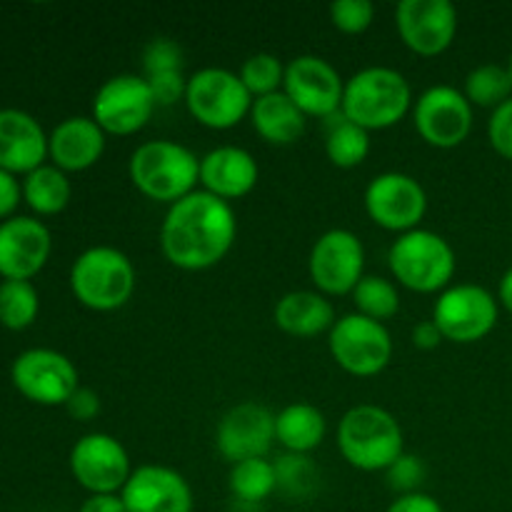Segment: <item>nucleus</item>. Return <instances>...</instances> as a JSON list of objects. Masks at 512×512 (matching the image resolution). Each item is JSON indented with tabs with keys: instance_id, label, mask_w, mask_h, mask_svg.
Instances as JSON below:
<instances>
[{
	"instance_id": "f257e3e1",
	"label": "nucleus",
	"mask_w": 512,
	"mask_h": 512,
	"mask_svg": "<svg viewBox=\"0 0 512 512\" xmlns=\"http://www.w3.org/2000/svg\"><path fill=\"white\" fill-rule=\"evenodd\" d=\"M238 238L233 205L203 188L173 203L160 225V250L173 268L200 273L230 253Z\"/></svg>"
},
{
	"instance_id": "f03ea898",
	"label": "nucleus",
	"mask_w": 512,
	"mask_h": 512,
	"mask_svg": "<svg viewBox=\"0 0 512 512\" xmlns=\"http://www.w3.org/2000/svg\"><path fill=\"white\" fill-rule=\"evenodd\" d=\"M340 113L368 133L388 130L413 113V90L395 68L370 65L345 80Z\"/></svg>"
},
{
	"instance_id": "7ed1b4c3",
	"label": "nucleus",
	"mask_w": 512,
	"mask_h": 512,
	"mask_svg": "<svg viewBox=\"0 0 512 512\" xmlns=\"http://www.w3.org/2000/svg\"><path fill=\"white\" fill-rule=\"evenodd\" d=\"M128 175L138 193L170 208L198 190L200 158L175 140H148L130 155Z\"/></svg>"
},
{
	"instance_id": "20e7f679",
	"label": "nucleus",
	"mask_w": 512,
	"mask_h": 512,
	"mask_svg": "<svg viewBox=\"0 0 512 512\" xmlns=\"http://www.w3.org/2000/svg\"><path fill=\"white\" fill-rule=\"evenodd\" d=\"M338 450L353 468L378 473L388 470L405 453V435L390 410L363 403L340 418Z\"/></svg>"
},
{
	"instance_id": "39448f33",
	"label": "nucleus",
	"mask_w": 512,
	"mask_h": 512,
	"mask_svg": "<svg viewBox=\"0 0 512 512\" xmlns=\"http://www.w3.org/2000/svg\"><path fill=\"white\" fill-rule=\"evenodd\" d=\"M138 273L123 250L113 245H93L75 258L70 268V290L75 300L95 313L123 308L135 293Z\"/></svg>"
},
{
	"instance_id": "423d86ee",
	"label": "nucleus",
	"mask_w": 512,
	"mask_h": 512,
	"mask_svg": "<svg viewBox=\"0 0 512 512\" xmlns=\"http://www.w3.org/2000/svg\"><path fill=\"white\" fill-rule=\"evenodd\" d=\"M388 265L403 288L423 295H440L453 285L458 258L443 235L418 228L398 235L388 250Z\"/></svg>"
},
{
	"instance_id": "0eeeda50",
	"label": "nucleus",
	"mask_w": 512,
	"mask_h": 512,
	"mask_svg": "<svg viewBox=\"0 0 512 512\" xmlns=\"http://www.w3.org/2000/svg\"><path fill=\"white\" fill-rule=\"evenodd\" d=\"M253 100L238 73L228 68H200L188 75L183 103L205 128L230 130L250 118Z\"/></svg>"
},
{
	"instance_id": "6e6552de",
	"label": "nucleus",
	"mask_w": 512,
	"mask_h": 512,
	"mask_svg": "<svg viewBox=\"0 0 512 512\" xmlns=\"http://www.w3.org/2000/svg\"><path fill=\"white\" fill-rule=\"evenodd\" d=\"M328 348L338 368L355 378H375L393 360V338L385 323L360 313L335 320L328 333Z\"/></svg>"
},
{
	"instance_id": "1a4fd4ad",
	"label": "nucleus",
	"mask_w": 512,
	"mask_h": 512,
	"mask_svg": "<svg viewBox=\"0 0 512 512\" xmlns=\"http://www.w3.org/2000/svg\"><path fill=\"white\" fill-rule=\"evenodd\" d=\"M433 323L450 343H478L498 325V298L483 285H450L435 300Z\"/></svg>"
},
{
	"instance_id": "9d476101",
	"label": "nucleus",
	"mask_w": 512,
	"mask_h": 512,
	"mask_svg": "<svg viewBox=\"0 0 512 512\" xmlns=\"http://www.w3.org/2000/svg\"><path fill=\"white\" fill-rule=\"evenodd\" d=\"M365 213L378 228L390 233L418 230L428 213V193L418 178L398 170L375 175L363 193Z\"/></svg>"
},
{
	"instance_id": "9b49d317",
	"label": "nucleus",
	"mask_w": 512,
	"mask_h": 512,
	"mask_svg": "<svg viewBox=\"0 0 512 512\" xmlns=\"http://www.w3.org/2000/svg\"><path fill=\"white\" fill-rule=\"evenodd\" d=\"M308 273L325 298L350 295L365 278V245L353 230L333 228L310 248Z\"/></svg>"
},
{
	"instance_id": "f8f14e48",
	"label": "nucleus",
	"mask_w": 512,
	"mask_h": 512,
	"mask_svg": "<svg viewBox=\"0 0 512 512\" xmlns=\"http://www.w3.org/2000/svg\"><path fill=\"white\" fill-rule=\"evenodd\" d=\"M15 390L25 400L45 408L68 403L70 395L80 388L78 368L68 355L50 348H30L13 360L10 368Z\"/></svg>"
},
{
	"instance_id": "ddd939ff",
	"label": "nucleus",
	"mask_w": 512,
	"mask_h": 512,
	"mask_svg": "<svg viewBox=\"0 0 512 512\" xmlns=\"http://www.w3.org/2000/svg\"><path fill=\"white\" fill-rule=\"evenodd\" d=\"M155 103L145 75L120 73L105 80L93 98L90 118L105 130V135H135L153 118Z\"/></svg>"
},
{
	"instance_id": "4468645a",
	"label": "nucleus",
	"mask_w": 512,
	"mask_h": 512,
	"mask_svg": "<svg viewBox=\"0 0 512 512\" xmlns=\"http://www.w3.org/2000/svg\"><path fill=\"white\" fill-rule=\"evenodd\" d=\"M70 473L88 495H118L133 475L125 445L110 433H88L70 450Z\"/></svg>"
},
{
	"instance_id": "2eb2a0df",
	"label": "nucleus",
	"mask_w": 512,
	"mask_h": 512,
	"mask_svg": "<svg viewBox=\"0 0 512 512\" xmlns=\"http://www.w3.org/2000/svg\"><path fill=\"white\" fill-rule=\"evenodd\" d=\"M413 123L430 148H458L473 130V105L463 90L453 85H433L413 103Z\"/></svg>"
},
{
	"instance_id": "dca6fc26",
	"label": "nucleus",
	"mask_w": 512,
	"mask_h": 512,
	"mask_svg": "<svg viewBox=\"0 0 512 512\" xmlns=\"http://www.w3.org/2000/svg\"><path fill=\"white\" fill-rule=\"evenodd\" d=\"M345 80L338 68L320 55H298L285 65L283 93L303 110L305 118L330 120L343 105Z\"/></svg>"
},
{
	"instance_id": "f3484780",
	"label": "nucleus",
	"mask_w": 512,
	"mask_h": 512,
	"mask_svg": "<svg viewBox=\"0 0 512 512\" xmlns=\"http://www.w3.org/2000/svg\"><path fill=\"white\" fill-rule=\"evenodd\" d=\"M395 28L405 48L420 58H435L458 35V10L450 0H403L395 8Z\"/></svg>"
},
{
	"instance_id": "a211bd4d",
	"label": "nucleus",
	"mask_w": 512,
	"mask_h": 512,
	"mask_svg": "<svg viewBox=\"0 0 512 512\" xmlns=\"http://www.w3.org/2000/svg\"><path fill=\"white\" fill-rule=\"evenodd\" d=\"M275 443V413L260 403H238L220 418L215 448L230 465L265 458Z\"/></svg>"
},
{
	"instance_id": "6ab92c4d",
	"label": "nucleus",
	"mask_w": 512,
	"mask_h": 512,
	"mask_svg": "<svg viewBox=\"0 0 512 512\" xmlns=\"http://www.w3.org/2000/svg\"><path fill=\"white\" fill-rule=\"evenodd\" d=\"M53 250L48 225L28 215H13L0 223V278L30 280L45 268Z\"/></svg>"
},
{
	"instance_id": "aec40b11",
	"label": "nucleus",
	"mask_w": 512,
	"mask_h": 512,
	"mask_svg": "<svg viewBox=\"0 0 512 512\" xmlns=\"http://www.w3.org/2000/svg\"><path fill=\"white\" fill-rule=\"evenodd\" d=\"M120 498L128 512H193V488L168 465L135 468Z\"/></svg>"
},
{
	"instance_id": "412c9836",
	"label": "nucleus",
	"mask_w": 512,
	"mask_h": 512,
	"mask_svg": "<svg viewBox=\"0 0 512 512\" xmlns=\"http://www.w3.org/2000/svg\"><path fill=\"white\" fill-rule=\"evenodd\" d=\"M260 178L258 160L238 145H220L200 158V185L205 193L233 203L255 190Z\"/></svg>"
},
{
	"instance_id": "4be33fe9",
	"label": "nucleus",
	"mask_w": 512,
	"mask_h": 512,
	"mask_svg": "<svg viewBox=\"0 0 512 512\" xmlns=\"http://www.w3.org/2000/svg\"><path fill=\"white\" fill-rule=\"evenodd\" d=\"M48 135L30 113L18 108L0 110V168L28 175L45 165Z\"/></svg>"
},
{
	"instance_id": "5701e85b",
	"label": "nucleus",
	"mask_w": 512,
	"mask_h": 512,
	"mask_svg": "<svg viewBox=\"0 0 512 512\" xmlns=\"http://www.w3.org/2000/svg\"><path fill=\"white\" fill-rule=\"evenodd\" d=\"M105 138V130L90 115H73L60 120L48 135V158L63 173H83L103 158Z\"/></svg>"
},
{
	"instance_id": "b1692460",
	"label": "nucleus",
	"mask_w": 512,
	"mask_h": 512,
	"mask_svg": "<svg viewBox=\"0 0 512 512\" xmlns=\"http://www.w3.org/2000/svg\"><path fill=\"white\" fill-rule=\"evenodd\" d=\"M275 325L293 338H318L335 325V308L318 290H290L275 303Z\"/></svg>"
},
{
	"instance_id": "393cba45",
	"label": "nucleus",
	"mask_w": 512,
	"mask_h": 512,
	"mask_svg": "<svg viewBox=\"0 0 512 512\" xmlns=\"http://www.w3.org/2000/svg\"><path fill=\"white\" fill-rule=\"evenodd\" d=\"M250 123H253L255 133H258L265 143L293 145L303 138L308 118H305L303 110L280 90V93L253 100Z\"/></svg>"
},
{
	"instance_id": "a878e982",
	"label": "nucleus",
	"mask_w": 512,
	"mask_h": 512,
	"mask_svg": "<svg viewBox=\"0 0 512 512\" xmlns=\"http://www.w3.org/2000/svg\"><path fill=\"white\" fill-rule=\"evenodd\" d=\"M328 433V420L323 410L310 403H290L275 415V440L285 453L308 455L320 448Z\"/></svg>"
},
{
	"instance_id": "bb28decb",
	"label": "nucleus",
	"mask_w": 512,
	"mask_h": 512,
	"mask_svg": "<svg viewBox=\"0 0 512 512\" xmlns=\"http://www.w3.org/2000/svg\"><path fill=\"white\" fill-rule=\"evenodd\" d=\"M20 185H23V200L38 215L63 213L73 198V185H70L68 173H63L55 165H40L38 170L25 175Z\"/></svg>"
},
{
	"instance_id": "cd10ccee",
	"label": "nucleus",
	"mask_w": 512,
	"mask_h": 512,
	"mask_svg": "<svg viewBox=\"0 0 512 512\" xmlns=\"http://www.w3.org/2000/svg\"><path fill=\"white\" fill-rule=\"evenodd\" d=\"M325 155L335 168H358L370 155V133L350 123L343 113L333 115L325 133Z\"/></svg>"
},
{
	"instance_id": "c85d7f7f",
	"label": "nucleus",
	"mask_w": 512,
	"mask_h": 512,
	"mask_svg": "<svg viewBox=\"0 0 512 512\" xmlns=\"http://www.w3.org/2000/svg\"><path fill=\"white\" fill-rule=\"evenodd\" d=\"M228 488L240 503H263L270 495L278 493L275 463H270L268 458H253L230 465Z\"/></svg>"
},
{
	"instance_id": "c756f323",
	"label": "nucleus",
	"mask_w": 512,
	"mask_h": 512,
	"mask_svg": "<svg viewBox=\"0 0 512 512\" xmlns=\"http://www.w3.org/2000/svg\"><path fill=\"white\" fill-rule=\"evenodd\" d=\"M463 93L470 100V105L495 110L505 100L512 98V78L508 65L485 63L473 68L465 78Z\"/></svg>"
},
{
	"instance_id": "7c9ffc66",
	"label": "nucleus",
	"mask_w": 512,
	"mask_h": 512,
	"mask_svg": "<svg viewBox=\"0 0 512 512\" xmlns=\"http://www.w3.org/2000/svg\"><path fill=\"white\" fill-rule=\"evenodd\" d=\"M355 303V313L365 315L370 320H378V323H385V320L395 318L400 310V293L398 285L393 280L383 278V275H365L355 290L350 293Z\"/></svg>"
},
{
	"instance_id": "2f4dec72",
	"label": "nucleus",
	"mask_w": 512,
	"mask_h": 512,
	"mask_svg": "<svg viewBox=\"0 0 512 512\" xmlns=\"http://www.w3.org/2000/svg\"><path fill=\"white\" fill-rule=\"evenodd\" d=\"M40 310L38 290L30 280L0 283V325L8 330H25L35 323Z\"/></svg>"
},
{
	"instance_id": "473e14b6",
	"label": "nucleus",
	"mask_w": 512,
	"mask_h": 512,
	"mask_svg": "<svg viewBox=\"0 0 512 512\" xmlns=\"http://www.w3.org/2000/svg\"><path fill=\"white\" fill-rule=\"evenodd\" d=\"M275 478H278V493H283L285 498L305 500L318 488L320 470L308 455L285 453L275 460Z\"/></svg>"
},
{
	"instance_id": "72a5a7b5",
	"label": "nucleus",
	"mask_w": 512,
	"mask_h": 512,
	"mask_svg": "<svg viewBox=\"0 0 512 512\" xmlns=\"http://www.w3.org/2000/svg\"><path fill=\"white\" fill-rule=\"evenodd\" d=\"M240 80L253 98H265L283 90L285 65L273 53H255L240 68Z\"/></svg>"
},
{
	"instance_id": "f704fd0d",
	"label": "nucleus",
	"mask_w": 512,
	"mask_h": 512,
	"mask_svg": "<svg viewBox=\"0 0 512 512\" xmlns=\"http://www.w3.org/2000/svg\"><path fill=\"white\" fill-rule=\"evenodd\" d=\"M330 23L345 35H360L373 25L375 5L370 0H335L330 3Z\"/></svg>"
},
{
	"instance_id": "c9c22d12",
	"label": "nucleus",
	"mask_w": 512,
	"mask_h": 512,
	"mask_svg": "<svg viewBox=\"0 0 512 512\" xmlns=\"http://www.w3.org/2000/svg\"><path fill=\"white\" fill-rule=\"evenodd\" d=\"M145 75L183 70V48L173 38H153L143 50Z\"/></svg>"
},
{
	"instance_id": "e433bc0d",
	"label": "nucleus",
	"mask_w": 512,
	"mask_h": 512,
	"mask_svg": "<svg viewBox=\"0 0 512 512\" xmlns=\"http://www.w3.org/2000/svg\"><path fill=\"white\" fill-rule=\"evenodd\" d=\"M388 485L398 490L400 495L420 493V485L425 483V465L418 455L403 453L388 470Z\"/></svg>"
},
{
	"instance_id": "4c0bfd02",
	"label": "nucleus",
	"mask_w": 512,
	"mask_h": 512,
	"mask_svg": "<svg viewBox=\"0 0 512 512\" xmlns=\"http://www.w3.org/2000/svg\"><path fill=\"white\" fill-rule=\"evenodd\" d=\"M150 85V93H153L158 108H170L178 100H185V88H188V78L183 75V70H168V73H155L145 75Z\"/></svg>"
},
{
	"instance_id": "58836bf2",
	"label": "nucleus",
	"mask_w": 512,
	"mask_h": 512,
	"mask_svg": "<svg viewBox=\"0 0 512 512\" xmlns=\"http://www.w3.org/2000/svg\"><path fill=\"white\" fill-rule=\"evenodd\" d=\"M488 140L498 155L512 160V98L490 113L488 120Z\"/></svg>"
},
{
	"instance_id": "ea45409f",
	"label": "nucleus",
	"mask_w": 512,
	"mask_h": 512,
	"mask_svg": "<svg viewBox=\"0 0 512 512\" xmlns=\"http://www.w3.org/2000/svg\"><path fill=\"white\" fill-rule=\"evenodd\" d=\"M65 410H68L70 418L78 420V423H90V420L98 418L100 413V395L95 393L93 388L80 385V388L68 398Z\"/></svg>"
},
{
	"instance_id": "a19ab883",
	"label": "nucleus",
	"mask_w": 512,
	"mask_h": 512,
	"mask_svg": "<svg viewBox=\"0 0 512 512\" xmlns=\"http://www.w3.org/2000/svg\"><path fill=\"white\" fill-rule=\"evenodd\" d=\"M20 200H23V185L18 183L13 173L0 168V220L13 218Z\"/></svg>"
},
{
	"instance_id": "79ce46f5",
	"label": "nucleus",
	"mask_w": 512,
	"mask_h": 512,
	"mask_svg": "<svg viewBox=\"0 0 512 512\" xmlns=\"http://www.w3.org/2000/svg\"><path fill=\"white\" fill-rule=\"evenodd\" d=\"M385 512H445V510L433 495L408 493V495H398Z\"/></svg>"
},
{
	"instance_id": "37998d69",
	"label": "nucleus",
	"mask_w": 512,
	"mask_h": 512,
	"mask_svg": "<svg viewBox=\"0 0 512 512\" xmlns=\"http://www.w3.org/2000/svg\"><path fill=\"white\" fill-rule=\"evenodd\" d=\"M443 340V333H440L438 325L433 323V318L423 320V323H418L413 328V345L418 350H435Z\"/></svg>"
},
{
	"instance_id": "c03bdc74",
	"label": "nucleus",
	"mask_w": 512,
	"mask_h": 512,
	"mask_svg": "<svg viewBox=\"0 0 512 512\" xmlns=\"http://www.w3.org/2000/svg\"><path fill=\"white\" fill-rule=\"evenodd\" d=\"M78 512H128L123 498L118 495H88Z\"/></svg>"
},
{
	"instance_id": "a18cd8bd",
	"label": "nucleus",
	"mask_w": 512,
	"mask_h": 512,
	"mask_svg": "<svg viewBox=\"0 0 512 512\" xmlns=\"http://www.w3.org/2000/svg\"><path fill=\"white\" fill-rule=\"evenodd\" d=\"M498 303L512 315V268L505 270V275L500 278L498 285Z\"/></svg>"
},
{
	"instance_id": "49530a36",
	"label": "nucleus",
	"mask_w": 512,
	"mask_h": 512,
	"mask_svg": "<svg viewBox=\"0 0 512 512\" xmlns=\"http://www.w3.org/2000/svg\"><path fill=\"white\" fill-rule=\"evenodd\" d=\"M508 70H510V78H512V53H510V60H508Z\"/></svg>"
}]
</instances>
